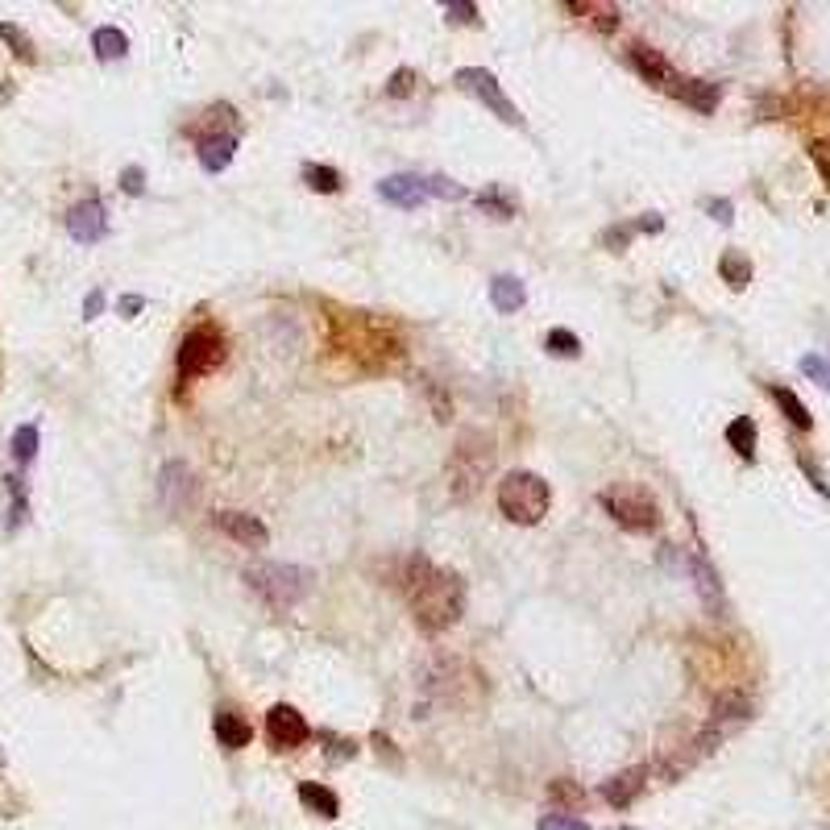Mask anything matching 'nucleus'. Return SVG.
Masks as SVG:
<instances>
[{
  "label": "nucleus",
  "mask_w": 830,
  "mask_h": 830,
  "mask_svg": "<svg viewBox=\"0 0 830 830\" xmlns=\"http://www.w3.org/2000/svg\"><path fill=\"white\" fill-rule=\"evenodd\" d=\"M399 586H403L411 611H415V623H420L428 635L453 627L461 619V611H465V586H461V577L449 573V569H440L428 557H420V552L403 561Z\"/></svg>",
  "instance_id": "1"
},
{
  "label": "nucleus",
  "mask_w": 830,
  "mask_h": 830,
  "mask_svg": "<svg viewBox=\"0 0 830 830\" xmlns=\"http://www.w3.org/2000/svg\"><path fill=\"white\" fill-rule=\"evenodd\" d=\"M332 349L353 357V366L362 370H391L403 357V341L395 337L382 320L366 312H337L332 316Z\"/></svg>",
  "instance_id": "2"
},
{
  "label": "nucleus",
  "mask_w": 830,
  "mask_h": 830,
  "mask_svg": "<svg viewBox=\"0 0 830 830\" xmlns=\"http://www.w3.org/2000/svg\"><path fill=\"white\" fill-rule=\"evenodd\" d=\"M245 581L266 606L274 611H287V606L303 602L312 594V569L303 565H283V561H266V565H249Z\"/></svg>",
  "instance_id": "3"
},
{
  "label": "nucleus",
  "mask_w": 830,
  "mask_h": 830,
  "mask_svg": "<svg viewBox=\"0 0 830 830\" xmlns=\"http://www.w3.org/2000/svg\"><path fill=\"white\" fill-rule=\"evenodd\" d=\"M552 507V486L532 474V469H515L498 482V511H503L511 523H523V528H532L540 523Z\"/></svg>",
  "instance_id": "4"
},
{
  "label": "nucleus",
  "mask_w": 830,
  "mask_h": 830,
  "mask_svg": "<svg viewBox=\"0 0 830 830\" xmlns=\"http://www.w3.org/2000/svg\"><path fill=\"white\" fill-rule=\"evenodd\" d=\"M490 469H494V445H490V436L465 432L457 440L453 457H449V490H453L457 503H469V498L478 494V486L486 482Z\"/></svg>",
  "instance_id": "5"
},
{
  "label": "nucleus",
  "mask_w": 830,
  "mask_h": 830,
  "mask_svg": "<svg viewBox=\"0 0 830 830\" xmlns=\"http://www.w3.org/2000/svg\"><path fill=\"white\" fill-rule=\"evenodd\" d=\"M225 353H229L225 332H220L216 324H196L179 345V362H175L179 382H196V378L212 374L220 362H225Z\"/></svg>",
  "instance_id": "6"
},
{
  "label": "nucleus",
  "mask_w": 830,
  "mask_h": 830,
  "mask_svg": "<svg viewBox=\"0 0 830 830\" xmlns=\"http://www.w3.org/2000/svg\"><path fill=\"white\" fill-rule=\"evenodd\" d=\"M602 507L611 511V519L619 523V528H627V532H635V536H644V532H656V528H660V507L652 503L644 490L611 486V490H602Z\"/></svg>",
  "instance_id": "7"
},
{
  "label": "nucleus",
  "mask_w": 830,
  "mask_h": 830,
  "mask_svg": "<svg viewBox=\"0 0 830 830\" xmlns=\"http://www.w3.org/2000/svg\"><path fill=\"white\" fill-rule=\"evenodd\" d=\"M453 83L461 92H469L474 100H482L490 113L503 121V125H519L523 117H519V108L507 100V92L498 88V79H494V71H486V67H461L457 75H453Z\"/></svg>",
  "instance_id": "8"
},
{
  "label": "nucleus",
  "mask_w": 830,
  "mask_h": 830,
  "mask_svg": "<svg viewBox=\"0 0 830 830\" xmlns=\"http://www.w3.org/2000/svg\"><path fill=\"white\" fill-rule=\"evenodd\" d=\"M308 735H312L308 718H303L295 706H287V702L270 706V714H266V739H270L274 752H291V747H303V743H308Z\"/></svg>",
  "instance_id": "9"
},
{
  "label": "nucleus",
  "mask_w": 830,
  "mask_h": 830,
  "mask_svg": "<svg viewBox=\"0 0 830 830\" xmlns=\"http://www.w3.org/2000/svg\"><path fill=\"white\" fill-rule=\"evenodd\" d=\"M196 474L183 465V461H171V465H162V482H158V494H162V503L166 511H183L187 503H196Z\"/></svg>",
  "instance_id": "10"
},
{
  "label": "nucleus",
  "mask_w": 830,
  "mask_h": 830,
  "mask_svg": "<svg viewBox=\"0 0 830 830\" xmlns=\"http://www.w3.org/2000/svg\"><path fill=\"white\" fill-rule=\"evenodd\" d=\"M67 233L79 241V245H96L108 237V216H104V204L100 200H79L71 212H67Z\"/></svg>",
  "instance_id": "11"
},
{
  "label": "nucleus",
  "mask_w": 830,
  "mask_h": 830,
  "mask_svg": "<svg viewBox=\"0 0 830 830\" xmlns=\"http://www.w3.org/2000/svg\"><path fill=\"white\" fill-rule=\"evenodd\" d=\"M216 528L225 532L229 540L245 544V548H266V540H270L266 523L258 515H249V511H220L216 515Z\"/></svg>",
  "instance_id": "12"
},
{
  "label": "nucleus",
  "mask_w": 830,
  "mask_h": 830,
  "mask_svg": "<svg viewBox=\"0 0 830 830\" xmlns=\"http://www.w3.org/2000/svg\"><path fill=\"white\" fill-rule=\"evenodd\" d=\"M627 63L635 67V75L648 79V83H656V88H669V83H677L669 59H664L660 50L644 46V42H631V46H627Z\"/></svg>",
  "instance_id": "13"
},
{
  "label": "nucleus",
  "mask_w": 830,
  "mask_h": 830,
  "mask_svg": "<svg viewBox=\"0 0 830 830\" xmlns=\"http://www.w3.org/2000/svg\"><path fill=\"white\" fill-rule=\"evenodd\" d=\"M648 777H652V768H648V764H635V768H627V772H619V777L606 781V785H602V797L611 801L615 810H627L631 801L648 789Z\"/></svg>",
  "instance_id": "14"
},
{
  "label": "nucleus",
  "mask_w": 830,
  "mask_h": 830,
  "mask_svg": "<svg viewBox=\"0 0 830 830\" xmlns=\"http://www.w3.org/2000/svg\"><path fill=\"white\" fill-rule=\"evenodd\" d=\"M378 196L395 208H420L428 200V183L420 175H386L378 183Z\"/></svg>",
  "instance_id": "15"
},
{
  "label": "nucleus",
  "mask_w": 830,
  "mask_h": 830,
  "mask_svg": "<svg viewBox=\"0 0 830 830\" xmlns=\"http://www.w3.org/2000/svg\"><path fill=\"white\" fill-rule=\"evenodd\" d=\"M196 154H200V166H204L208 175H220L233 162V154H237V133L204 137V142H196Z\"/></svg>",
  "instance_id": "16"
},
{
  "label": "nucleus",
  "mask_w": 830,
  "mask_h": 830,
  "mask_svg": "<svg viewBox=\"0 0 830 830\" xmlns=\"http://www.w3.org/2000/svg\"><path fill=\"white\" fill-rule=\"evenodd\" d=\"M677 100H685L689 108H698V113H714L718 100H723V88L710 79H677V88H673Z\"/></svg>",
  "instance_id": "17"
},
{
  "label": "nucleus",
  "mask_w": 830,
  "mask_h": 830,
  "mask_svg": "<svg viewBox=\"0 0 830 830\" xmlns=\"http://www.w3.org/2000/svg\"><path fill=\"white\" fill-rule=\"evenodd\" d=\"M212 731H216L220 747H229V752H241V747H249V739H254V727H249L245 718L233 714V710H220L212 718Z\"/></svg>",
  "instance_id": "18"
},
{
  "label": "nucleus",
  "mask_w": 830,
  "mask_h": 830,
  "mask_svg": "<svg viewBox=\"0 0 830 830\" xmlns=\"http://www.w3.org/2000/svg\"><path fill=\"white\" fill-rule=\"evenodd\" d=\"M490 303H494V312L511 316V312H519L523 303H528V287H523L515 274H498V279L490 283Z\"/></svg>",
  "instance_id": "19"
},
{
  "label": "nucleus",
  "mask_w": 830,
  "mask_h": 830,
  "mask_svg": "<svg viewBox=\"0 0 830 830\" xmlns=\"http://www.w3.org/2000/svg\"><path fill=\"white\" fill-rule=\"evenodd\" d=\"M299 801L308 806L312 814H320V818H337L341 814V797L332 793L328 785H316V781H303L299 785Z\"/></svg>",
  "instance_id": "20"
},
{
  "label": "nucleus",
  "mask_w": 830,
  "mask_h": 830,
  "mask_svg": "<svg viewBox=\"0 0 830 830\" xmlns=\"http://www.w3.org/2000/svg\"><path fill=\"white\" fill-rule=\"evenodd\" d=\"M92 50H96L100 63H113V59H125L129 54V38L117 30V25H100V30L92 34Z\"/></svg>",
  "instance_id": "21"
},
{
  "label": "nucleus",
  "mask_w": 830,
  "mask_h": 830,
  "mask_svg": "<svg viewBox=\"0 0 830 830\" xmlns=\"http://www.w3.org/2000/svg\"><path fill=\"white\" fill-rule=\"evenodd\" d=\"M565 9L577 13V17H586L598 34H615L619 30V9L615 5H594V0H590V5H577V0H569Z\"/></svg>",
  "instance_id": "22"
},
{
  "label": "nucleus",
  "mask_w": 830,
  "mask_h": 830,
  "mask_svg": "<svg viewBox=\"0 0 830 830\" xmlns=\"http://www.w3.org/2000/svg\"><path fill=\"white\" fill-rule=\"evenodd\" d=\"M727 445H731L743 461H752V457H756V424L747 420V415H739V420L727 424Z\"/></svg>",
  "instance_id": "23"
},
{
  "label": "nucleus",
  "mask_w": 830,
  "mask_h": 830,
  "mask_svg": "<svg viewBox=\"0 0 830 830\" xmlns=\"http://www.w3.org/2000/svg\"><path fill=\"white\" fill-rule=\"evenodd\" d=\"M303 183H308L312 191H320V196H337V191H341V171H337V166L308 162V166H303Z\"/></svg>",
  "instance_id": "24"
},
{
  "label": "nucleus",
  "mask_w": 830,
  "mask_h": 830,
  "mask_svg": "<svg viewBox=\"0 0 830 830\" xmlns=\"http://www.w3.org/2000/svg\"><path fill=\"white\" fill-rule=\"evenodd\" d=\"M768 391H772V399H777V407L785 411V420H789V424H797L801 432L814 424V420H810V411H806V403H801V399L789 391V386H768Z\"/></svg>",
  "instance_id": "25"
},
{
  "label": "nucleus",
  "mask_w": 830,
  "mask_h": 830,
  "mask_svg": "<svg viewBox=\"0 0 830 830\" xmlns=\"http://www.w3.org/2000/svg\"><path fill=\"white\" fill-rule=\"evenodd\" d=\"M718 274H723V279H727L735 291H743L747 283H752V262H747L743 254H735V249H731V254L718 258Z\"/></svg>",
  "instance_id": "26"
},
{
  "label": "nucleus",
  "mask_w": 830,
  "mask_h": 830,
  "mask_svg": "<svg viewBox=\"0 0 830 830\" xmlns=\"http://www.w3.org/2000/svg\"><path fill=\"white\" fill-rule=\"evenodd\" d=\"M548 801H552V806H565V810H581V806H586V789H577L569 777H561V781L548 785Z\"/></svg>",
  "instance_id": "27"
},
{
  "label": "nucleus",
  "mask_w": 830,
  "mask_h": 830,
  "mask_svg": "<svg viewBox=\"0 0 830 830\" xmlns=\"http://www.w3.org/2000/svg\"><path fill=\"white\" fill-rule=\"evenodd\" d=\"M13 457H17L21 465H30V461L38 457V428H34V424H21V428L13 432Z\"/></svg>",
  "instance_id": "28"
},
{
  "label": "nucleus",
  "mask_w": 830,
  "mask_h": 830,
  "mask_svg": "<svg viewBox=\"0 0 830 830\" xmlns=\"http://www.w3.org/2000/svg\"><path fill=\"white\" fill-rule=\"evenodd\" d=\"M544 349L557 353V357H577L581 353V341H577V332H569V328H552L548 337H544Z\"/></svg>",
  "instance_id": "29"
},
{
  "label": "nucleus",
  "mask_w": 830,
  "mask_h": 830,
  "mask_svg": "<svg viewBox=\"0 0 830 830\" xmlns=\"http://www.w3.org/2000/svg\"><path fill=\"white\" fill-rule=\"evenodd\" d=\"M797 366H801V374H806L810 382H818V386H826V391H830V353H806Z\"/></svg>",
  "instance_id": "30"
},
{
  "label": "nucleus",
  "mask_w": 830,
  "mask_h": 830,
  "mask_svg": "<svg viewBox=\"0 0 830 830\" xmlns=\"http://www.w3.org/2000/svg\"><path fill=\"white\" fill-rule=\"evenodd\" d=\"M478 208L494 212L498 220H511V216H515V204H511V200H507V196H503V191H498V187L482 191V196H478Z\"/></svg>",
  "instance_id": "31"
},
{
  "label": "nucleus",
  "mask_w": 830,
  "mask_h": 830,
  "mask_svg": "<svg viewBox=\"0 0 830 830\" xmlns=\"http://www.w3.org/2000/svg\"><path fill=\"white\" fill-rule=\"evenodd\" d=\"M428 183V200L436 196V200H465L469 191L465 187H457V183H449L445 175H432V179H424Z\"/></svg>",
  "instance_id": "32"
},
{
  "label": "nucleus",
  "mask_w": 830,
  "mask_h": 830,
  "mask_svg": "<svg viewBox=\"0 0 830 830\" xmlns=\"http://www.w3.org/2000/svg\"><path fill=\"white\" fill-rule=\"evenodd\" d=\"M415 83H420V75H415L411 67H399L391 79H386V96H411Z\"/></svg>",
  "instance_id": "33"
},
{
  "label": "nucleus",
  "mask_w": 830,
  "mask_h": 830,
  "mask_svg": "<svg viewBox=\"0 0 830 830\" xmlns=\"http://www.w3.org/2000/svg\"><path fill=\"white\" fill-rule=\"evenodd\" d=\"M0 38H5V42L13 46V54H21V59H25V63H30V59H34V42H30V38H25V34L17 30V25H9V21H5V25H0Z\"/></svg>",
  "instance_id": "34"
},
{
  "label": "nucleus",
  "mask_w": 830,
  "mask_h": 830,
  "mask_svg": "<svg viewBox=\"0 0 830 830\" xmlns=\"http://www.w3.org/2000/svg\"><path fill=\"white\" fill-rule=\"evenodd\" d=\"M694 577H698V590L706 594V602L714 606V602H718V577H714V569H710L702 557L694 561Z\"/></svg>",
  "instance_id": "35"
},
{
  "label": "nucleus",
  "mask_w": 830,
  "mask_h": 830,
  "mask_svg": "<svg viewBox=\"0 0 830 830\" xmlns=\"http://www.w3.org/2000/svg\"><path fill=\"white\" fill-rule=\"evenodd\" d=\"M540 830H594V826L577 822V818H569V814H561V810H552V814L540 818Z\"/></svg>",
  "instance_id": "36"
},
{
  "label": "nucleus",
  "mask_w": 830,
  "mask_h": 830,
  "mask_svg": "<svg viewBox=\"0 0 830 830\" xmlns=\"http://www.w3.org/2000/svg\"><path fill=\"white\" fill-rule=\"evenodd\" d=\"M445 13H449V21H461V25L478 21V5H469V0H449Z\"/></svg>",
  "instance_id": "37"
},
{
  "label": "nucleus",
  "mask_w": 830,
  "mask_h": 830,
  "mask_svg": "<svg viewBox=\"0 0 830 830\" xmlns=\"http://www.w3.org/2000/svg\"><path fill=\"white\" fill-rule=\"evenodd\" d=\"M810 158H814V166L822 171V179H826V187H830V142H814V146H810Z\"/></svg>",
  "instance_id": "38"
},
{
  "label": "nucleus",
  "mask_w": 830,
  "mask_h": 830,
  "mask_svg": "<svg viewBox=\"0 0 830 830\" xmlns=\"http://www.w3.org/2000/svg\"><path fill=\"white\" fill-rule=\"evenodd\" d=\"M121 187L129 191V196H142V191H146V175H142V166H129V171L121 175Z\"/></svg>",
  "instance_id": "39"
},
{
  "label": "nucleus",
  "mask_w": 830,
  "mask_h": 830,
  "mask_svg": "<svg viewBox=\"0 0 830 830\" xmlns=\"http://www.w3.org/2000/svg\"><path fill=\"white\" fill-rule=\"evenodd\" d=\"M631 233H635L631 225H623V229H606V233H602V245H611V249H615V254H619V249H627Z\"/></svg>",
  "instance_id": "40"
},
{
  "label": "nucleus",
  "mask_w": 830,
  "mask_h": 830,
  "mask_svg": "<svg viewBox=\"0 0 830 830\" xmlns=\"http://www.w3.org/2000/svg\"><path fill=\"white\" fill-rule=\"evenodd\" d=\"M706 212L718 220V225H731V220H735V216H731V212H735L731 200H706Z\"/></svg>",
  "instance_id": "41"
},
{
  "label": "nucleus",
  "mask_w": 830,
  "mask_h": 830,
  "mask_svg": "<svg viewBox=\"0 0 830 830\" xmlns=\"http://www.w3.org/2000/svg\"><path fill=\"white\" fill-rule=\"evenodd\" d=\"M142 308H146V299H142V295H121V303H117V312H121V316H137Z\"/></svg>",
  "instance_id": "42"
},
{
  "label": "nucleus",
  "mask_w": 830,
  "mask_h": 830,
  "mask_svg": "<svg viewBox=\"0 0 830 830\" xmlns=\"http://www.w3.org/2000/svg\"><path fill=\"white\" fill-rule=\"evenodd\" d=\"M631 229H635V233H660V229H664V220H660L656 212H648L644 220H635V225H631Z\"/></svg>",
  "instance_id": "43"
},
{
  "label": "nucleus",
  "mask_w": 830,
  "mask_h": 830,
  "mask_svg": "<svg viewBox=\"0 0 830 830\" xmlns=\"http://www.w3.org/2000/svg\"><path fill=\"white\" fill-rule=\"evenodd\" d=\"M100 308H104V295H100V291H92L88 299H83V316H88V320L100 316Z\"/></svg>",
  "instance_id": "44"
}]
</instances>
